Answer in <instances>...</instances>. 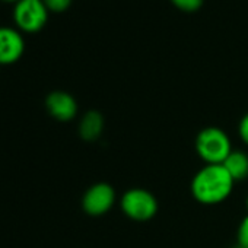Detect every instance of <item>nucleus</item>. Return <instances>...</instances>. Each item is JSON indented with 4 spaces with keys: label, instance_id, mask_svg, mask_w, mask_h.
<instances>
[{
    "label": "nucleus",
    "instance_id": "20e7f679",
    "mask_svg": "<svg viewBox=\"0 0 248 248\" xmlns=\"http://www.w3.org/2000/svg\"><path fill=\"white\" fill-rule=\"evenodd\" d=\"M48 14L50 11L43 0H19L14 5L12 18L21 32L35 34L46 27Z\"/></svg>",
    "mask_w": 248,
    "mask_h": 248
},
{
    "label": "nucleus",
    "instance_id": "f8f14e48",
    "mask_svg": "<svg viewBox=\"0 0 248 248\" xmlns=\"http://www.w3.org/2000/svg\"><path fill=\"white\" fill-rule=\"evenodd\" d=\"M238 247L241 248H248V215L241 220L239 226H238Z\"/></svg>",
    "mask_w": 248,
    "mask_h": 248
},
{
    "label": "nucleus",
    "instance_id": "6e6552de",
    "mask_svg": "<svg viewBox=\"0 0 248 248\" xmlns=\"http://www.w3.org/2000/svg\"><path fill=\"white\" fill-rule=\"evenodd\" d=\"M104 124L105 121L99 111L95 109L86 111L79 120V126H78L80 139H83L85 142H95L104 132Z\"/></svg>",
    "mask_w": 248,
    "mask_h": 248
},
{
    "label": "nucleus",
    "instance_id": "0eeeda50",
    "mask_svg": "<svg viewBox=\"0 0 248 248\" xmlns=\"http://www.w3.org/2000/svg\"><path fill=\"white\" fill-rule=\"evenodd\" d=\"M46 109L54 120L69 123L76 118L79 107L72 93L66 91H53L46 98Z\"/></svg>",
    "mask_w": 248,
    "mask_h": 248
},
{
    "label": "nucleus",
    "instance_id": "4468645a",
    "mask_svg": "<svg viewBox=\"0 0 248 248\" xmlns=\"http://www.w3.org/2000/svg\"><path fill=\"white\" fill-rule=\"evenodd\" d=\"M2 2H8V3H14V5H15V3L19 2V0H2Z\"/></svg>",
    "mask_w": 248,
    "mask_h": 248
},
{
    "label": "nucleus",
    "instance_id": "f257e3e1",
    "mask_svg": "<svg viewBox=\"0 0 248 248\" xmlns=\"http://www.w3.org/2000/svg\"><path fill=\"white\" fill-rule=\"evenodd\" d=\"M233 186V178L222 164H206L194 174L190 188L191 196L197 203L204 206H215L223 203L232 194Z\"/></svg>",
    "mask_w": 248,
    "mask_h": 248
},
{
    "label": "nucleus",
    "instance_id": "9b49d317",
    "mask_svg": "<svg viewBox=\"0 0 248 248\" xmlns=\"http://www.w3.org/2000/svg\"><path fill=\"white\" fill-rule=\"evenodd\" d=\"M46 3L47 9L50 12H56V14H60V12H64L70 8L73 0H43Z\"/></svg>",
    "mask_w": 248,
    "mask_h": 248
},
{
    "label": "nucleus",
    "instance_id": "9d476101",
    "mask_svg": "<svg viewBox=\"0 0 248 248\" xmlns=\"http://www.w3.org/2000/svg\"><path fill=\"white\" fill-rule=\"evenodd\" d=\"M171 2L180 11H184V12H196V11H199L203 6L204 0H171Z\"/></svg>",
    "mask_w": 248,
    "mask_h": 248
},
{
    "label": "nucleus",
    "instance_id": "2eb2a0df",
    "mask_svg": "<svg viewBox=\"0 0 248 248\" xmlns=\"http://www.w3.org/2000/svg\"><path fill=\"white\" fill-rule=\"evenodd\" d=\"M245 207H247V212H248V194H247V199H245Z\"/></svg>",
    "mask_w": 248,
    "mask_h": 248
},
{
    "label": "nucleus",
    "instance_id": "7ed1b4c3",
    "mask_svg": "<svg viewBox=\"0 0 248 248\" xmlns=\"http://www.w3.org/2000/svg\"><path fill=\"white\" fill-rule=\"evenodd\" d=\"M120 209L135 222H148L156 216L159 204L149 190L135 187L123 193L120 199Z\"/></svg>",
    "mask_w": 248,
    "mask_h": 248
},
{
    "label": "nucleus",
    "instance_id": "423d86ee",
    "mask_svg": "<svg viewBox=\"0 0 248 248\" xmlns=\"http://www.w3.org/2000/svg\"><path fill=\"white\" fill-rule=\"evenodd\" d=\"M25 51L24 35L18 28L0 27V66H9L21 60Z\"/></svg>",
    "mask_w": 248,
    "mask_h": 248
},
{
    "label": "nucleus",
    "instance_id": "ddd939ff",
    "mask_svg": "<svg viewBox=\"0 0 248 248\" xmlns=\"http://www.w3.org/2000/svg\"><path fill=\"white\" fill-rule=\"evenodd\" d=\"M238 136L244 145L248 146V112L242 115L238 124Z\"/></svg>",
    "mask_w": 248,
    "mask_h": 248
},
{
    "label": "nucleus",
    "instance_id": "f03ea898",
    "mask_svg": "<svg viewBox=\"0 0 248 248\" xmlns=\"http://www.w3.org/2000/svg\"><path fill=\"white\" fill-rule=\"evenodd\" d=\"M196 152L199 158L209 165H220L229 156L232 149V142L225 130L220 127H204L200 130L194 140Z\"/></svg>",
    "mask_w": 248,
    "mask_h": 248
},
{
    "label": "nucleus",
    "instance_id": "1a4fd4ad",
    "mask_svg": "<svg viewBox=\"0 0 248 248\" xmlns=\"http://www.w3.org/2000/svg\"><path fill=\"white\" fill-rule=\"evenodd\" d=\"M233 181H242L248 178V154L244 151H232L222 164Z\"/></svg>",
    "mask_w": 248,
    "mask_h": 248
},
{
    "label": "nucleus",
    "instance_id": "39448f33",
    "mask_svg": "<svg viewBox=\"0 0 248 248\" xmlns=\"http://www.w3.org/2000/svg\"><path fill=\"white\" fill-rule=\"evenodd\" d=\"M117 194L111 184L95 183L82 196V209L86 215L98 217L108 213L115 204Z\"/></svg>",
    "mask_w": 248,
    "mask_h": 248
},
{
    "label": "nucleus",
    "instance_id": "dca6fc26",
    "mask_svg": "<svg viewBox=\"0 0 248 248\" xmlns=\"http://www.w3.org/2000/svg\"><path fill=\"white\" fill-rule=\"evenodd\" d=\"M235 248H241V247H235Z\"/></svg>",
    "mask_w": 248,
    "mask_h": 248
}]
</instances>
